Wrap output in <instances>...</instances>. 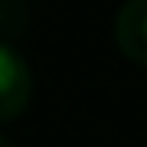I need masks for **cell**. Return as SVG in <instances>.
<instances>
[{
  "label": "cell",
  "instance_id": "3957f363",
  "mask_svg": "<svg viewBox=\"0 0 147 147\" xmlns=\"http://www.w3.org/2000/svg\"><path fill=\"white\" fill-rule=\"evenodd\" d=\"M30 26V3L26 0H0V42L10 46Z\"/></svg>",
  "mask_w": 147,
  "mask_h": 147
},
{
  "label": "cell",
  "instance_id": "7a4b0ae2",
  "mask_svg": "<svg viewBox=\"0 0 147 147\" xmlns=\"http://www.w3.org/2000/svg\"><path fill=\"white\" fill-rule=\"evenodd\" d=\"M115 42L131 62L147 65V0H124L115 16Z\"/></svg>",
  "mask_w": 147,
  "mask_h": 147
},
{
  "label": "cell",
  "instance_id": "277c9868",
  "mask_svg": "<svg viewBox=\"0 0 147 147\" xmlns=\"http://www.w3.org/2000/svg\"><path fill=\"white\" fill-rule=\"evenodd\" d=\"M0 147H16V144H13V141H10L7 134H0Z\"/></svg>",
  "mask_w": 147,
  "mask_h": 147
},
{
  "label": "cell",
  "instance_id": "6da1fadb",
  "mask_svg": "<svg viewBox=\"0 0 147 147\" xmlns=\"http://www.w3.org/2000/svg\"><path fill=\"white\" fill-rule=\"evenodd\" d=\"M33 72L13 46L0 42V121H13L30 108Z\"/></svg>",
  "mask_w": 147,
  "mask_h": 147
}]
</instances>
